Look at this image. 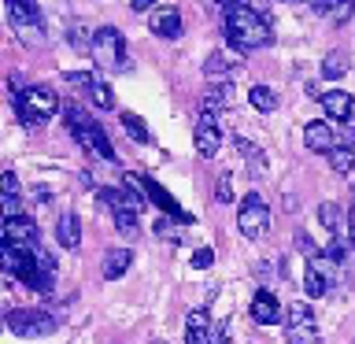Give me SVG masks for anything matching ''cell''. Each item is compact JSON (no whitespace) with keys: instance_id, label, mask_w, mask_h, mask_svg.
Here are the masks:
<instances>
[{"instance_id":"cell-1","label":"cell","mask_w":355,"mask_h":344,"mask_svg":"<svg viewBox=\"0 0 355 344\" xmlns=\"http://www.w3.org/2000/svg\"><path fill=\"white\" fill-rule=\"evenodd\" d=\"M226 4V19H222V30H226V41L237 52H255L263 44H270L274 30H270V15H259V11L237 4V0H222Z\"/></svg>"},{"instance_id":"cell-2","label":"cell","mask_w":355,"mask_h":344,"mask_svg":"<svg viewBox=\"0 0 355 344\" xmlns=\"http://www.w3.org/2000/svg\"><path fill=\"white\" fill-rule=\"evenodd\" d=\"M93 60L96 67H104V71H122L126 67V41H122V33L115 26H100L93 33Z\"/></svg>"},{"instance_id":"cell-3","label":"cell","mask_w":355,"mask_h":344,"mask_svg":"<svg viewBox=\"0 0 355 344\" xmlns=\"http://www.w3.org/2000/svg\"><path fill=\"white\" fill-rule=\"evenodd\" d=\"M237 230L244 233L248 241H259L266 230H270V207L259 193H248L241 200V211H237Z\"/></svg>"},{"instance_id":"cell-4","label":"cell","mask_w":355,"mask_h":344,"mask_svg":"<svg viewBox=\"0 0 355 344\" xmlns=\"http://www.w3.org/2000/svg\"><path fill=\"white\" fill-rule=\"evenodd\" d=\"M8 329L15 337H49L60 329V318L49 311H8Z\"/></svg>"},{"instance_id":"cell-5","label":"cell","mask_w":355,"mask_h":344,"mask_svg":"<svg viewBox=\"0 0 355 344\" xmlns=\"http://www.w3.org/2000/svg\"><path fill=\"white\" fill-rule=\"evenodd\" d=\"M11 104H26V108L33 111V115L44 119V122H49V119L55 115V111H63V100L55 96L49 85H30L26 93H22L19 100H11Z\"/></svg>"},{"instance_id":"cell-6","label":"cell","mask_w":355,"mask_h":344,"mask_svg":"<svg viewBox=\"0 0 355 344\" xmlns=\"http://www.w3.org/2000/svg\"><path fill=\"white\" fill-rule=\"evenodd\" d=\"M304 144H307L311 152H322V155H329V152L340 144V133L333 130L326 119H318V122H307V126H304Z\"/></svg>"},{"instance_id":"cell-7","label":"cell","mask_w":355,"mask_h":344,"mask_svg":"<svg viewBox=\"0 0 355 344\" xmlns=\"http://www.w3.org/2000/svg\"><path fill=\"white\" fill-rule=\"evenodd\" d=\"M193 144H196V152L204 155V160H211V155L218 152V144H222V130H218L215 115H200L196 130H193Z\"/></svg>"},{"instance_id":"cell-8","label":"cell","mask_w":355,"mask_h":344,"mask_svg":"<svg viewBox=\"0 0 355 344\" xmlns=\"http://www.w3.org/2000/svg\"><path fill=\"white\" fill-rule=\"evenodd\" d=\"M237 67H241V60L233 52H211L207 63H204V74H207L211 85H226L230 78L237 74Z\"/></svg>"},{"instance_id":"cell-9","label":"cell","mask_w":355,"mask_h":344,"mask_svg":"<svg viewBox=\"0 0 355 344\" xmlns=\"http://www.w3.org/2000/svg\"><path fill=\"white\" fill-rule=\"evenodd\" d=\"M148 30L155 33V37H163V41H178L185 26H182L178 8H159V11H152V15H148Z\"/></svg>"},{"instance_id":"cell-10","label":"cell","mask_w":355,"mask_h":344,"mask_svg":"<svg viewBox=\"0 0 355 344\" xmlns=\"http://www.w3.org/2000/svg\"><path fill=\"white\" fill-rule=\"evenodd\" d=\"M4 241L8 244H19V248H37V226H33V218L19 215V218H4Z\"/></svg>"},{"instance_id":"cell-11","label":"cell","mask_w":355,"mask_h":344,"mask_svg":"<svg viewBox=\"0 0 355 344\" xmlns=\"http://www.w3.org/2000/svg\"><path fill=\"white\" fill-rule=\"evenodd\" d=\"M252 318L259 322V326H277V322H282V304H277V296L270 289H259V293L252 296Z\"/></svg>"},{"instance_id":"cell-12","label":"cell","mask_w":355,"mask_h":344,"mask_svg":"<svg viewBox=\"0 0 355 344\" xmlns=\"http://www.w3.org/2000/svg\"><path fill=\"white\" fill-rule=\"evenodd\" d=\"M322 111H326V119L352 122L355 100H352V93H344V89H329V93H322Z\"/></svg>"},{"instance_id":"cell-13","label":"cell","mask_w":355,"mask_h":344,"mask_svg":"<svg viewBox=\"0 0 355 344\" xmlns=\"http://www.w3.org/2000/svg\"><path fill=\"white\" fill-rule=\"evenodd\" d=\"M311 11L322 19H329L333 26H344L355 15V0H311Z\"/></svg>"},{"instance_id":"cell-14","label":"cell","mask_w":355,"mask_h":344,"mask_svg":"<svg viewBox=\"0 0 355 344\" xmlns=\"http://www.w3.org/2000/svg\"><path fill=\"white\" fill-rule=\"evenodd\" d=\"M211 333H215V322L204 307H196L193 315L185 318V344H207Z\"/></svg>"},{"instance_id":"cell-15","label":"cell","mask_w":355,"mask_h":344,"mask_svg":"<svg viewBox=\"0 0 355 344\" xmlns=\"http://www.w3.org/2000/svg\"><path fill=\"white\" fill-rule=\"evenodd\" d=\"M78 144H82V148H89V152H96V155H100V160H107V163H115V144H111V141H107V133H104V130H100V126H96V122H93V126H89V130L82 133V137H78Z\"/></svg>"},{"instance_id":"cell-16","label":"cell","mask_w":355,"mask_h":344,"mask_svg":"<svg viewBox=\"0 0 355 344\" xmlns=\"http://www.w3.org/2000/svg\"><path fill=\"white\" fill-rule=\"evenodd\" d=\"M304 289H307V296L311 300H318V296H326L329 289H333V277L322 270V266L315 259H307V270H304Z\"/></svg>"},{"instance_id":"cell-17","label":"cell","mask_w":355,"mask_h":344,"mask_svg":"<svg viewBox=\"0 0 355 344\" xmlns=\"http://www.w3.org/2000/svg\"><path fill=\"white\" fill-rule=\"evenodd\" d=\"M55 237H60L63 248L74 252L78 244H82V222H78V215H71V211L60 215V222H55Z\"/></svg>"},{"instance_id":"cell-18","label":"cell","mask_w":355,"mask_h":344,"mask_svg":"<svg viewBox=\"0 0 355 344\" xmlns=\"http://www.w3.org/2000/svg\"><path fill=\"white\" fill-rule=\"evenodd\" d=\"M130 263H133V252L130 248H111L104 255V277L107 282H115V277H122L130 270Z\"/></svg>"},{"instance_id":"cell-19","label":"cell","mask_w":355,"mask_h":344,"mask_svg":"<svg viewBox=\"0 0 355 344\" xmlns=\"http://www.w3.org/2000/svg\"><path fill=\"white\" fill-rule=\"evenodd\" d=\"M144 196H152L155 204H159V207L166 211V215H178L182 222H189V215H182V211H178V200H174L171 193H166V189H163L159 182H152V178H144Z\"/></svg>"},{"instance_id":"cell-20","label":"cell","mask_w":355,"mask_h":344,"mask_svg":"<svg viewBox=\"0 0 355 344\" xmlns=\"http://www.w3.org/2000/svg\"><path fill=\"white\" fill-rule=\"evenodd\" d=\"M348 52L344 49H337V52H326V60H322V78L326 82H337V78H344L348 74Z\"/></svg>"},{"instance_id":"cell-21","label":"cell","mask_w":355,"mask_h":344,"mask_svg":"<svg viewBox=\"0 0 355 344\" xmlns=\"http://www.w3.org/2000/svg\"><path fill=\"white\" fill-rule=\"evenodd\" d=\"M89 100H93V108H100V111H111L115 108V93H111V85L104 82V78H96L93 74V82H89Z\"/></svg>"},{"instance_id":"cell-22","label":"cell","mask_w":355,"mask_h":344,"mask_svg":"<svg viewBox=\"0 0 355 344\" xmlns=\"http://www.w3.org/2000/svg\"><path fill=\"white\" fill-rule=\"evenodd\" d=\"M119 122L126 126V133H130L137 144H148V141H152V133H148V126H144V119H137L133 111H119Z\"/></svg>"},{"instance_id":"cell-23","label":"cell","mask_w":355,"mask_h":344,"mask_svg":"<svg viewBox=\"0 0 355 344\" xmlns=\"http://www.w3.org/2000/svg\"><path fill=\"white\" fill-rule=\"evenodd\" d=\"M326 160H329V166H333L337 174H355V148H344V144H337V148H333Z\"/></svg>"},{"instance_id":"cell-24","label":"cell","mask_w":355,"mask_h":344,"mask_svg":"<svg viewBox=\"0 0 355 344\" xmlns=\"http://www.w3.org/2000/svg\"><path fill=\"white\" fill-rule=\"evenodd\" d=\"M248 100H252L255 111H266V115H270V111L277 108V93H274V89H266V85H252Z\"/></svg>"},{"instance_id":"cell-25","label":"cell","mask_w":355,"mask_h":344,"mask_svg":"<svg viewBox=\"0 0 355 344\" xmlns=\"http://www.w3.org/2000/svg\"><path fill=\"white\" fill-rule=\"evenodd\" d=\"M285 326H307V329H318V322H315V311H311L307 304H293V307H288V315H285Z\"/></svg>"},{"instance_id":"cell-26","label":"cell","mask_w":355,"mask_h":344,"mask_svg":"<svg viewBox=\"0 0 355 344\" xmlns=\"http://www.w3.org/2000/svg\"><path fill=\"white\" fill-rule=\"evenodd\" d=\"M226 100H230V89L226 85H211L207 93H204V115H215V111L226 108Z\"/></svg>"},{"instance_id":"cell-27","label":"cell","mask_w":355,"mask_h":344,"mask_svg":"<svg viewBox=\"0 0 355 344\" xmlns=\"http://www.w3.org/2000/svg\"><path fill=\"white\" fill-rule=\"evenodd\" d=\"M115 230H119L126 241L137 237V233H141V226H137V211H115Z\"/></svg>"},{"instance_id":"cell-28","label":"cell","mask_w":355,"mask_h":344,"mask_svg":"<svg viewBox=\"0 0 355 344\" xmlns=\"http://www.w3.org/2000/svg\"><path fill=\"white\" fill-rule=\"evenodd\" d=\"M285 344H318V329H307V326H285Z\"/></svg>"},{"instance_id":"cell-29","label":"cell","mask_w":355,"mask_h":344,"mask_svg":"<svg viewBox=\"0 0 355 344\" xmlns=\"http://www.w3.org/2000/svg\"><path fill=\"white\" fill-rule=\"evenodd\" d=\"M318 222H322L326 230L340 233V207H337V204H329V200H326V204L318 207Z\"/></svg>"},{"instance_id":"cell-30","label":"cell","mask_w":355,"mask_h":344,"mask_svg":"<svg viewBox=\"0 0 355 344\" xmlns=\"http://www.w3.org/2000/svg\"><path fill=\"white\" fill-rule=\"evenodd\" d=\"M155 237H159V241H171V244H182V233H178L174 222H166V218L155 222Z\"/></svg>"},{"instance_id":"cell-31","label":"cell","mask_w":355,"mask_h":344,"mask_svg":"<svg viewBox=\"0 0 355 344\" xmlns=\"http://www.w3.org/2000/svg\"><path fill=\"white\" fill-rule=\"evenodd\" d=\"M15 115H19V122H22L26 130H41V126H44V119H37L26 104H15Z\"/></svg>"},{"instance_id":"cell-32","label":"cell","mask_w":355,"mask_h":344,"mask_svg":"<svg viewBox=\"0 0 355 344\" xmlns=\"http://www.w3.org/2000/svg\"><path fill=\"white\" fill-rule=\"evenodd\" d=\"M71 44H74L78 52H89V49H93V37H89L82 26H71Z\"/></svg>"},{"instance_id":"cell-33","label":"cell","mask_w":355,"mask_h":344,"mask_svg":"<svg viewBox=\"0 0 355 344\" xmlns=\"http://www.w3.org/2000/svg\"><path fill=\"white\" fill-rule=\"evenodd\" d=\"M215 196H218V204H233V182H230V174H222V178H218Z\"/></svg>"},{"instance_id":"cell-34","label":"cell","mask_w":355,"mask_h":344,"mask_svg":"<svg viewBox=\"0 0 355 344\" xmlns=\"http://www.w3.org/2000/svg\"><path fill=\"white\" fill-rule=\"evenodd\" d=\"M211 263H215V252H211V248H196L193 252V266H196V270H207Z\"/></svg>"},{"instance_id":"cell-35","label":"cell","mask_w":355,"mask_h":344,"mask_svg":"<svg viewBox=\"0 0 355 344\" xmlns=\"http://www.w3.org/2000/svg\"><path fill=\"white\" fill-rule=\"evenodd\" d=\"M296 248H300V252H304V255H307V259H315V255H322V252L315 248V241H311V237H307V233H296Z\"/></svg>"},{"instance_id":"cell-36","label":"cell","mask_w":355,"mask_h":344,"mask_svg":"<svg viewBox=\"0 0 355 344\" xmlns=\"http://www.w3.org/2000/svg\"><path fill=\"white\" fill-rule=\"evenodd\" d=\"M340 144H344V148H355V122H344V130H340Z\"/></svg>"},{"instance_id":"cell-37","label":"cell","mask_w":355,"mask_h":344,"mask_svg":"<svg viewBox=\"0 0 355 344\" xmlns=\"http://www.w3.org/2000/svg\"><path fill=\"white\" fill-rule=\"evenodd\" d=\"M4 196H19V178L11 171H4Z\"/></svg>"},{"instance_id":"cell-38","label":"cell","mask_w":355,"mask_h":344,"mask_svg":"<svg viewBox=\"0 0 355 344\" xmlns=\"http://www.w3.org/2000/svg\"><path fill=\"white\" fill-rule=\"evenodd\" d=\"M207 344H230V333H226V326H215V333H211V341Z\"/></svg>"},{"instance_id":"cell-39","label":"cell","mask_w":355,"mask_h":344,"mask_svg":"<svg viewBox=\"0 0 355 344\" xmlns=\"http://www.w3.org/2000/svg\"><path fill=\"white\" fill-rule=\"evenodd\" d=\"M152 4H155V0H130V8H133V11H148Z\"/></svg>"},{"instance_id":"cell-40","label":"cell","mask_w":355,"mask_h":344,"mask_svg":"<svg viewBox=\"0 0 355 344\" xmlns=\"http://www.w3.org/2000/svg\"><path fill=\"white\" fill-rule=\"evenodd\" d=\"M348 237H352V244H355V204H352V211H348Z\"/></svg>"},{"instance_id":"cell-41","label":"cell","mask_w":355,"mask_h":344,"mask_svg":"<svg viewBox=\"0 0 355 344\" xmlns=\"http://www.w3.org/2000/svg\"><path fill=\"white\" fill-rule=\"evenodd\" d=\"M348 182H352V193H355V174H348Z\"/></svg>"},{"instance_id":"cell-42","label":"cell","mask_w":355,"mask_h":344,"mask_svg":"<svg viewBox=\"0 0 355 344\" xmlns=\"http://www.w3.org/2000/svg\"><path fill=\"white\" fill-rule=\"evenodd\" d=\"M282 4H296V0H282Z\"/></svg>"},{"instance_id":"cell-43","label":"cell","mask_w":355,"mask_h":344,"mask_svg":"<svg viewBox=\"0 0 355 344\" xmlns=\"http://www.w3.org/2000/svg\"><path fill=\"white\" fill-rule=\"evenodd\" d=\"M152 344H163V341H152Z\"/></svg>"}]
</instances>
